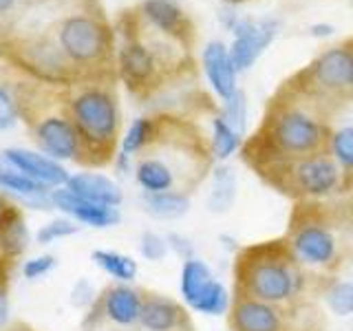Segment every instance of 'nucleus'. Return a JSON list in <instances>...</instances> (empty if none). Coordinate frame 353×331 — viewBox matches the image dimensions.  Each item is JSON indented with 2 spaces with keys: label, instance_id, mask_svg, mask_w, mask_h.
<instances>
[{
  "label": "nucleus",
  "instance_id": "nucleus-41",
  "mask_svg": "<svg viewBox=\"0 0 353 331\" xmlns=\"http://www.w3.org/2000/svg\"><path fill=\"white\" fill-rule=\"evenodd\" d=\"M349 42H351V80H349V91H351V97H353V36H349Z\"/></svg>",
  "mask_w": 353,
  "mask_h": 331
},
{
  "label": "nucleus",
  "instance_id": "nucleus-10",
  "mask_svg": "<svg viewBox=\"0 0 353 331\" xmlns=\"http://www.w3.org/2000/svg\"><path fill=\"white\" fill-rule=\"evenodd\" d=\"M230 331H323L314 307L301 314H290L274 305L250 298H234L228 312Z\"/></svg>",
  "mask_w": 353,
  "mask_h": 331
},
{
  "label": "nucleus",
  "instance_id": "nucleus-11",
  "mask_svg": "<svg viewBox=\"0 0 353 331\" xmlns=\"http://www.w3.org/2000/svg\"><path fill=\"white\" fill-rule=\"evenodd\" d=\"M141 314V290H135L126 283H115L104 287L88 305L84 316V331H97L99 327L110 325L117 329L139 327Z\"/></svg>",
  "mask_w": 353,
  "mask_h": 331
},
{
  "label": "nucleus",
  "instance_id": "nucleus-44",
  "mask_svg": "<svg viewBox=\"0 0 353 331\" xmlns=\"http://www.w3.org/2000/svg\"><path fill=\"white\" fill-rule=\"evenodd\" d=\"M351 331H353V327H351Z\"/></svg>",
  "mask_w": 353,
  "mask_h": 331
},
{
  "label": "nucleus",
  "instance_id": "nucleus-3",
  "mask_svg": "<svg viewBox=\"0 0 353 331\" xmlns=\"http://www.w3.org/2000/svg\"><path fill=\"white\" fill-rule=\"evenodd\" d=\"M331 119L287 80L265 102L263 117L243 139L241 159L248 168L268 161L303 159L331 152Z\"/></svg>",
  "mask_w": 353,
  "mask_h": 331
},
{
  "label": "nucleus",
  "instance_id": "nucleus-33",
  "mask_svg": "<svg viewBox=\"0 0 353 331\" xmlns=\"http://www.w3.org/2000/svg\"><path fill=\"white\" fill-rule=\"evenodd\" d=\"M16 121H20L16 99H14V95L9 93L7 86L0 84V130L14 128Z\"/></svg>",
  "mask_w": 353,
  "mask_h": 331
},
{
  "label": "nucleus",
  "instance_id": "nucleus-26",
  "mask_svg": "<svg viewBox=\"0 0 353 331\" xmlns=\"http://www.w3.org/2000/svg\"><path fill=\"white\" fill-rule=\"evenodd\" d=\"M93 263L99 270L106 272L108 276H113L119 283H130L137 279V261H132L126 254H119L113 250H95L91 254Z\"/></svg>",
  "mask_w": 353,
  "mask_h": 331
},
{
  "label": "nucleus",
  "instance_id": "nucleus-1",
  "mask_svg": "<svg viewBox=\"0 0 353 331\" xmlns=\"http://www.w3.org/2000/svg\"><path fill=\"white\" fill-rule=\"evenodd\" d=\"M157 132L135 161V181L146 194L181 192L192 197L214 170L210 135L190 113H154Z\"/></svg>",
  "mask_w": 353,
  "mask_h": 331
},
{
  "label": "nucleus",
  "instance_id": "nucleus-9",
  "mask_svg": "<svg viewBox=\"0 0 353 331\" xmlns=\"http://www.w3.org/2000/svg\"><path fill=\"white\" fill-rule=\"evenodd\" d=\"M115 71L117 82L126 86V91L137 99V102H150L152 97L165 93L172 86L181 82L170 73L157 53H154L146 42H143L137 31L130 27V22L124 16L115 20Z\"/></svg>",
  "mask_w": 353,
  "mask_h": 331
},
{
  "label": "nucleus",
  "instance_id": "nucleus-14",
  "mask_svg": "<svg viewBox=\"0 0 353 331\" xmlns=\"http://www.w3.org/2000/svg\"><path fill=\"white\" fill-rule=\"evenodd\" d=\"M139 327L146 331H194L188 309L157 292L141 290Z\"/></svg>",
  "mask_w": 353,
  "mask_h": 331
},
{
  "label": "nucleus",
  "instance_id": "nucleus-12",
  "mask_svg": "<svg viewBox=\"0 0 353 331\" xmlns=\"http://www.w3.org/2000/svg\"><path fill=\"white\" fill-rule=\"evenodd\" d=\"M223 22L234 36L230 44V55L239 73L252 69L281 31V20L276 18H239L225 11Z\"/></svg>",
  "mask_w": 353,
  "mask_h": 331
},
{
  "label": "nucleus",
  "instance_id": "nucleus-31",
  "mask_svg": "<svg viewBox=\"0 0 353 331\" xmlns=\"http://www.w3.org/2000/svg\"><path fill=\"white\" fill-rule=\"evenodd\" d=\"M80 232V225H77V221L73 219H53L49 221L47 225H42L38 230V243L40 245H49V243H55L60 239H66V237H73Z\"/></svg>",
  "mask_w": 353,
  "mask_h": 331
},
{
  "label": "nucleus",
  "instance_id": "nucleus-36",
  "mask_svg": "<svg viewBox=\"0 0 353 331\" xmlns=\"http://www.w3.org/2000/svg\"><path fill=\"white\" fill-rule=\"evenodd\" d=\"M165 241H168V248H170L181 261L194 259V245H192V243L188 241L183 234H176V232H172V234L165 237Z\"/></svg>",
  "mask_w": 353,
  "mask_h": 331
},
{
  "label": "nucleus",
  "instance_id": "nucleus-37",
  "mask_svg": "<svg viewBox=\"0 0 353 331\" xmlns=\"http://www.w3.org/2000/svg\"><path fill=\"white\" fill-rule=\"evenodd\" d=\"M307 33L312 38H329V36H334V33H336V27L329 25V22H314V25H309Z\"/></svg>",
  "mask_w": 353,
  "mask_h": 331
},
{
  "label": "nucleus",
  "instance_id": "nucleus-2",
  "mask_svg": "<svg viewBox=\"0 0 353 331\" xmlns=\"http://www.w3.org/2000/svg\"><path fill=\"white\" fill-rule=\"evenodd\" d=\"M331 281L309 272L285 234L239 248L232 263V296L274 305L290 314L312 309Z\"/></svg>",
  "mask_w": 353,
  "mask_h": 331
},
{
  "label": "nucleus",
  "instance_id": "nucleus-39",
  "mask_svg": "<svg viewBox=\"0 0 353 331\" xmlns=\"http://www.w3.org/2000/svg\"><path fill=\"white\" fill-rule=\"evenodd\" d=\"M349 194H353V174L345 177V179H342V188H340V197H349Z\"/></svg>",
  "mask_w": 353,
  "mask_h": 331
},
{
  "label": "nucleus",
  "instance_id": "nucleus-40",
  "mask_svg": "<svg viewBox=\"0 0 353 331\" xmlns=\"http://www.w3.org/2000/svg\"><path fill=\"white\" fill-rule=\"evenodd\" d=\"M11 205H14V201H9V199L3 192H0V217H3Z\"/></svg>",
  "mask_w": 353,
  "mask_h": 331
},
{
  "label": "nucleus",
  "instance_id": "nucleus-4",
  "mask_svg": "<svg viewBox=\"0 0 353 331\" xmlns=\"http://www.w3.org/2000/svg\"><path fill=\"white\" fill-rule=\"evenodd\" d=\"M285 239L309 272L336 279L353 261V221L345 197L334 201H296Z\"/></svg>",
  "mask_w": 353,
  "mask_h": 331
},
{
  "label": "nucleus",
  "instance_id": "nucleus-27",
  "mask_svg": "<svg viewBox=\"0 0 353 331\" xmlns=\"http://www.w3.org/2000/svg\"><path fill=\"white\" fill-rule=\"evenodd\" d=\"M331 157L342 170V179L353 174V126L334 128L331 135Z\"/></svg>",
  "mask_w": 353,
  "mask_h": 331
},
{
  "label": "nucleus",
  "instance_id": "nucleus-13",
  "mask_svg": "<svg viewBox=\"0 0 353 331\" xmlns=\"http://www.w3.org/2000/svg\"><path fill=\"white\" fill-rule=\"evenodd\" d=\"M135 9L150 27L185 42L188 47H196V25L179 0H141Z\"/></svg>",
  "mask_w": 353,
  "mask_h": 331
},
{
  "label": "nucleus",
  "instance_id": "nucleus-16",
  "mask_svg": "<svg viewBox=\"0 0 353 331\" xmlns=\"http://www.w3.org/2000/svg\"><path fill=\"white\" fill-rule=\"evenodd\" d=\"M51 205L62 210L64 214H69L77 223L99 228V230L115 228L121 221L119 208L86 201V199L73 194L71 190H66V188H55V190H51Z\"/></svg>",
  "mask_w": 353,
  "mask_h": 331
},
{
  "label": "nucleus",
  "instance_id": "nucleus-8",
  "mask_svg": "<svg viewBox=\"0 0 353 331\" xmlns=\"http://www.w3.org/2000/svg\"><path fill=\"white\" fill-rule=\"evenodd\" d=\"M294 88H298L318 110L334 119L351 102L349 80H351V42L349 38L320 51L316 58L290 77H285Z\"/></svg>",
  "mask_w": 353,
  "mask_h": 331
},
{
  "label": "nucleus",
  "instance_id": "nucleus-25",
  "mask_svg": "<svg viewBox=\"0 0 353 331\" xmlns=\"http://www.w3.org/2000/svg\"><path fill=\"white\" fill-rule=\"evenodd\" d=\"M154 132H157V119H154V113L132 119V124L124 132V137H121L119 152H124L128 157L135 159L137 154L154 139Z\"/></svg>",
  "mask_w": 353,
  "mask_h": 331
},
{
  "label": "nucleus",
  "instance_id": "nucleus-34",
  "mask_svg": "<svg viewBox=\"0 0 353 331\" xmlns=\"http://www.w3.org/2000/svg\"><path fill=\"white\" fill-rule=\"evenodd\" d=\"M55 265H58V259H55L53 254H42V257L29 259L22 265V274H25V279L29 281H38L42 276H47L51 270H55Z\"/></svg>",
  "mask_w": 353,
  "mask_h": 331
},
{
  "label": "nucleus",
  "instance_id": "nucleus-35",
  "mask_svg": "<svg viewBox=\"0 0 353 331\" xmlns=\"http://www.w3.org/2000/svg\"><path fill=\"white\" fill-rule=\"evenodd\" d=\"M9 285H11V270L0 265V327H5L9 318Z\"/></svg>",
  "mask_w": 353,
  "mask_h": 331
},
{
  "label": "nucleus",
  "instance_id": "nucleus-7",
  "mask_svg": "<svg viewBox=\"0 0 353 331\" xmlns=\"http://www.w3.org/2000/svg\"><path fill=\"white\" fill-rule=\"evenodd\" d=\"M259 179L292 201H323L340 194L342 170L338 161L327 154H314L303 159L268 161L256 168Z\"/></svg>",
  "mask_w": 353,
  "mask_h": 331
},
{
  "label": "nucleus",
  "instance_id": "nucleus-38",
  "mask_svg": "<svg viewBox=\"0 0 353 331\" xmlns=\"http://www.w3.org/2000/svg\"><path fill=\"white\" fill-rule=\"evenodd\" d=\"M0 331H38V329L33 327V325H29V323H25V320H18V323L0 327Z\"/></svg>",
  "mask_w": 353,
  "mask_h": 331
},
{
  "label": "nucleus",
  "instance_id": "nucleus-5",
  "mask_svg": "<svg viewBox=\"0 0 353 331\" xmlns=\"http://www.w3.org/2000/svg\"><path fill=\"white\" fill-rule=\"evenodd\" d=\"M5 66L11 75L5 77L3 86L14 95L20 121L40 152L58 161H80V137L66 106V86L44 84L11 69L9 64Z\"/></svg>",
  "mask_w": 353,
  "mask_h": 331
},
{
  "label": "nucleus",
  "instance_id": "nucleus-17",
  "mask_svg": "<svg viewBox=\"0 0 353 331\" xmlns=\"http://www.w3.org/2000/svg\"><path fill=\"white\" fill-rule=\"evenodd\" d=\"M201 69L208 77L212 91L221 97L228 99L232 93L236 91V75L239 71L234 69L232 62L230 47L221 40H210L201 49Z\"/></svg>",
  "mask_w": 353,
  "mask_h": 331
},
{
  "label": "nucleus",
  "instance_id": "nucleus-28",
  "mask_svg": "<svg viewBox=\"0 0 353 331\" xmlns=\"http://www.w3.org/2000/svg\"><path fill=\"white\" fill-rule=\"evenodd\" d=\"M323 298H325L327 307L336 316H349V314H353V283L334 279L327 285Z\"/></svg>",
  "mask_w": 353,
  "mask_h": 331
},
{
  "label": "nucleus",
  "instance_id": "nucleus-32",
  "mask_svg": "<svg viewBox=\"0 0 353 331\" xmlns=\"http://www.w3.org/2000/svg\"><path fill=\"white\" fill-rule=\"evenodd\" d=\"M168 250H170L168 241H165L161 234H157V232H143L139 237V252L146 261L157 263L168 254Z\"/></svg>",
  "mask_w": 353,
  "mask_h": 331
},
{
  "label": "nucleus",
  "instance_id": "nucleus-19",
  "mask_svg": "<svg viewBox=\"0 0 353 331\" xmlns=\"http://www.w3.org/2000/svg\"><path fill=\"white\" fill-rule=\"evenodd\" d=\"M64 188H66V190H71L73 194L86 199V201L102 203V205L119 208L121 201H124L121 188L113 179H110V177L99 174V172H77V174H71Z\"/></svg>",
  "mask_w": 353,
  "mask_h": 331
},
{
  "label": "nucleus",
  "instance_id": "nucleus-6",
  "mask_svg": "<svg viewBox=\"0 0 353 331\" xmlns=\"http://www.w3.org/2000/svg\"><path fill=\"white\" fill-rule=\"evenodd\" d=\"M66 106L80 137V166L104 168L115 161L121 143L117 80H86L66 86Z\"/></svg>",
  "mask_w": 353,
  "mask_h": 331
},
{
  "label": "nucleus",
  "instance_id": "nucleus-18",
  "mask_svg": "<svg viewBox=\"0 0 353 331\" xmlns=\"http://www.w3.org/2000/svg\"><path fill=\"white\" fill-rule=\"evenodd\" d=\"M27 243H29L27 221L18 203H14L0 217V265L14 270L18 259L27 250Z\"/></svg>",
  "mask_w": 353,
  "mask_h": 331
},
{
  "label": "nucleus",
  "instance_id": "nucleus-22",
  "mask_svg": "<svg viewBox=\"0 0 353 331\" xmlns=\"http://www.w3.org/2000/svg\"><path fill=\"white\" fill-rule=\"evenodd\" d=\"M236 199V177L230 166L221 163L212 170V192L208 197V205L212 212H228Z\"/></svg>",
  "mask_w": 353,
  "mask_h": 331
},
{
  "label": "nucleus",
  "instance_id": "nucleus-20",
  "mask_svg": "<svg viewBox=\"0 0 353 331\" xmlns=\"http://www.w3.org/2000/svg\"><path fill=\"white\" fill-rule=\"evenodd\" d=\"M212 283H214V276L201 259L194 257V259L183 261L179 287H181V296L188 307L192 309Z\"/></svg>",
  "mask_w": 353,
  "mask_h": 331
},
{
  "label": "nucleus",
  "instance_id": "nucleus-30",
  "mask_svg": "<svg viewBox=\"0 0 353 331\" xmlns=\"http://www.w3.org/2000/svg\"><path fill=\"white\" fill-rule=\"evenodd\" d=\"M38 3L40 0H0V40L9 36L18 22Z\"/></svg>",
  "mask_w": 353,
  "mask_h": 331
},
{
  "label": "nucleus",
  "instance_id": "nucleus-42",
  "mask_svg": "<svg viewBox=\"0 0 353 331\" xmlns=\"http://www.w3.org/2000/svg\"><path fill=\"white\" fill-rule=\"evenodd\" d=\"M345 201H347V208H349V214H351V221H353V194L345 197Z\"/></svg>",
  "mask_w": 353,
  "mask_h": 331
},
{
  "label": "nucleus",
  "instance_id": "nucleus-23",
  "mask_svg": "<svg viewBox=\"0 0 353 331\" xmlns=\"http://www.w3.org/2000/svg\"><path fill=\"white\" fill-rule=\"evenodd\" d=\"M0 161H3V159H0ZM0 188L16 192L20 197H38V199H42V201L51 203V188L42 185L36 179H31V177L25 174V172L11 168V166L5 163V161H3V166H0Z\"/></svg>",
  "mask_w": 353,
  "mask_h": 331
},
{
  "label": "nucleus",
  "instance_id": "nucleus-21",
  "mask_svg": "<svg viewBox=\"0 0 353 331\" xmlns=\"http://www.w3.org/2000/svg\"><path fill=\"white\" fill-rule=\"evenodd\" d=\"M143 210L154 219H179L183 217L188 210H190V197L181 194V192H154L146 194L143 192Z\"/></svg>",
  "mask_w": 353,
  "mask_h": 331
},
{
  "label": "nucleus",
  "instance_id": "nucleus-29",
  "mask_svg": "<svg viewBox=\"0 0 353 331\" xmlns=\"http://www.w3.org/2000/svg\"><path fill=\"white\" fill-rule=\"evenodd\" d=\"M221 115L225 117L228 124L234 128L241 137H245V128H248V97L245 93L236 88L228 99H223V106L219 108Z\"/></svg>",
  "mask_w": 353,
  "mask_h": 331
},
{
  "label": "nucleus",
  "instance_id": "nucleus-43",
  "mask_svg": "<svg viewBox=\"0 0 353 331\" xmlns=\"http://www.w3.org/2000/svg\"><path fill=\"white\" fill-rule=\"evenodd\" d=\"M223 3H230V5H236V3H243V0H223Z\"/></svg>",
  "mask_w": 353,
  "mask_h": 331
},
{
  "label": "nucleus",
  "instance_id": "nucleus-24",
  "mask_svg": "<svg viewBox=\"0 0 353 331\" xmlns=\"http://www.w3.org/2000/svg\"><path fill=\"white\" fill-rule=\"evenodd\" d=\"M212 132H210V143H212V152H214V159L219 161H225L230 154H234L236 150H241L243 146V139L239 132L232 128L225 117L221 115V110L216 108L212 113Z\"/></svg>",
  "mask_w": 353,
  "mask_h": 331
},
{
  "label": "nucleus",
  "instance_id": "nucleus-15",
  "mask_svg": "<svg viewBox=\"0 0 353 331\" xmlns=\"http://www.w3.org/2000/svg\"><path fill=\"white\" fill-rule=\"evenodd\" d=\"M0 159H3L5 163H9L11 168L29 174L31 179L40 181L42 185L51 188V190H55V188H64L66 181H69V177H71L58 159H51L40 150L11 146V148H5L3 152H0Z\"/></svg>",
  "mask_w": 353,
  "mask_h": 331
}]
</instances>
